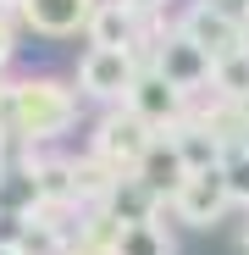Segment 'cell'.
<instances>
[{
  "mask_svg": "<svg viewBox=\"0 0 249 255\" xmlns=\"http://www.w3.org/2000/svg\"><path fill=\"white\" fill-rule=\"evenodd\" d=\"M238 17H244V33H249V0H238Z\"/></svg>",
  "mask_w": 249,
  "mask_h": 255,
  "instance_id": "obj_19",
  "label": "cell"
},
{
  "mask_svg": "<svg viewBox=\"0 0 249 255\" xmlns=\"http://www.w3.org/2000/svg\"><path fill=\"white\" fill-rule=\"evenodd\" d=\"M222 183H227V194H233V211H249V150H244V144H233V150L222 155Z\"/></svg>",
  "mask_w": 249,
  "mask_h": 255,
  "instance_id": "obj_15",
  "label": "cell"
},
{
  "mask_svg": "<svg viewBox=\"0 0 249 255\" xmlns=\"http://www.w3.org/2000/svg\"><path fill=\"white\" fill-rule=\"evenodd\" d=\"M111 255H177V239L161 228V217L155 222H128V228L116 233Z\"/></svg>",
  "mask_w": 249,
  "mask_h": 255,
  "instance_id": "obj_13",
  "label": "cell"
},
{
  "mask_svg": "<svg viewBox=\"0 0 249 255\" xmlns=\"http://www.w3.org/2000/svg\"><path fill=\"white\" fill-rule=\"evenodd\" d=\"M238 117H244V133H249V95L238 100Z\"/></svg>",
  "mask_w": 249,
  "mask_h": 255,
  "instance_id": "obj_18",
  "label": "cell"
},
{
  "mask_svg": "<svg viewBox=\"0 0 249 255\" xmlns=\"http://www.w3.org/2000/svg\"><path fill=\"white\" fill-rule=\"evenodd\" d=\"M139 33H144V22L122 0H100V11L89 17V45L94 50H133L139 56Z\"/></svg>",
  "mask_w": 249,
  "mask_h": 255,
  "instance_id": "obj_10",
  "label": "cell"
},
{
  "mask_svg": "<svg viewBox=\"0 0 249 255\" xmlns=\"http://www.w3.org/2000/svg\"><path fill=\"white\" fill-rule=\"evenodd\" d=\"M0 255H17V250H0Z\"/></svg>",
  "mask_w": 249,
  "mask_h": 255,
  "instance_id": "obj_21",
  "label": "cell"
},
{
  "mask_svg": "<svg viewBox=\"0 0 249 255\" xmlns=\"http://www.w3.org/2000/svg\"><path fill=\"white\" fill-rule=\"evenodd\" d=\"M122 6H128L139 22H155V17H166V11H172L177 0H122Z\"/></svg>",
  "mask_w": 249,
  "mask_h": 255,
  "instance_id": "obj_16",
  "label": "cell"
},
{
  "mask_svg": "<svg viewBox=\"0 0 249 255\" xmlns=\"http://www.w3.org/2000/svg\"><path fill=\"white\" fill-rule=\"evenodd\" d=\"M211 95H222V100H233V106L249 95V45L211 67Z\"/></svg>",
  "mask_w": 249,
  "mask_h": 255,
  "instance_id": "obj_14",
  "label": "cell"
},
{
  "mask_svg": "<svg viewBox=\"0 0 249 255\" xmlns=\"http://www.w3.org/2000/svg\"><path fill=\"white\" fill-rule=\"evenodd\" d=\"M155 139H161V133L144 128L128 106H111V111H100V117L89 122V144H83V150H89L111 178H133L139 166H144V155H150Z\"/></svg>",
  "mask_w": 249,
  "mask_h": 255,
  "instance_id": "obj_2",
  "label": "cell"
},
{
  "mask_svg": "<svg viewBox=\"0 0 249 255\" xmlns=\"http://www.w3.org/2000/svg\"><path fill=\"white\" fill-rule=\"evenodd\" d=\"M238 250H249V222H244V228H238Z\"/></svg>",
  "mask_w": 249,
  "mask_h": 255,
  "instance_id": "obj_20",
  "label": "cell"
},
{
  "mask_svg": "<svg viewBox=\"0 0 249 255\" xmlns=\"http://www.w3.org/2000/svg\"><path fill=\"white\" fill-rule=\"evenodd\" d=\"M172 144H177V155H183V166H188V172H216V166H222V155H227V144L211 133V128H199V122L172 128Z\"/></svg>",
  "mask_w": 249,
  "mask_h": 255,
  "instance_id": "obj_11",
  "label": "cell"
},
{
  "mask_svg": "<svg viewBox=\"0 0 249 255\" xmlns=\"http://www.w3.org/2000/svg\"><path fill=\"white\" fill-rule=\"evenodd\" d=\"M144 67H155V72H161L166 83H177V89H183V95L194 100V95H205V89H211V67H216V61L205 56V50H194L188 39H183V33L172 28V33H166L161 45H155V56H150Z\"/></svg>",
  "mask_w": 249,
  "mask_h": 255,
  "instance_id": "obj_7",
  "label": "cell"
},
{
  "mask_svg": "<svg viewBox=\"0 0 249 255\" xmlns=\"http://www.w3.org/2000/svg\"><path fill=\"white\" fill-rule=\"evenodd\" d=\"M105 211H111V217H116L122 228H128V222H155L166 205H161V200H155V194H150L139 178H116V189L105 194Z\"/></svg>",
  "mask_w": 249,
  "mask_h": 255,
  "instance_id": "obj_12",
  "label": "cell"
},
{
  "mask_svg": "<svg viewBox=\"0 0 249 255\" xmlns=\"http://www.w3.org/2000/svg\"><path fill=\"white\" fill-rule=\"evenodd\" d=\"M161 205L166 200H172L177 189H183V178H188V166H183V155H177V144H172V133H161L155 144H150V155H144V166H139V172H133Z\"/></svg>",
  "mask_w": 249,
  "mask_h": 255,
  "instance_id": "obj_9",
  "label": "cell"
},
{
  "mask_svg": "<svg viewBox=\"0 0 249 255\" xmlns=\"http://www.w3.org/2000/svg\"><path fill=\"white\" fill-rule=\"evenodd\" d=\"M122 106H128L144 128H155V133H172V128L188 122V95L177 83H166L155 67H139V78H133V89H128Z\"/></svg>",
  "mask_w": 249,
  "mask_h": 255,
  "instance_id": "obj_6",
  "label": "cell"
},
{
  "mask_svg": "<svg viewBox=\"0 0 249 255\" xmlns=\"http://www.w3.org/2000/svg\"><path fill=\"white\" fill-rule=\"evenodd\" d=\"M139 67H144V61H139L133 50H94V45H89V50L78 56V67H72V83H78L83 100H94L100 111H111V106L128 100Z\"/></svg>",
  "mask_w": 249,
  "mask_h": 255,
  "instance_id": "obj_4",
  "label": "cell"
},
{
  "mask_svg": "<svg viewBox=\"0 0 249 255\" xmlns=\"http://www.w3.org/2000/svg\"><path fill=\"white\" fill-rule=\"evenodd\" d=\"M227 211H233V194L222 183V166L216 172H188L183 189L166 200V217H172L177 228H188V233H205V228L227 222Z\"/></svg>",
  "mask_w": 249,
  "mask_h": 255,
  "instance_id": "obj_5",
  "label": "cell"
},
{
  "mask_svg": "<svg viewBox=\"0 0 249 255\" xmlns=\"http://www.w3.org/2000/svg\"><path fill=\"white\" fill-rule=\"evenodd\" d=\"M78 117H83V95L61 72H17L0 83V128L28 150H56V139L72 133Z\"/></svg>",
  "mask_w": 249,
  "mask_h": 255,
  "instance_id": "obj_1",
  "label": "cell"
},
{
  "mask_svg": "<svg viewBox=\"0 0 249 255\" xmlns=\"http://www.w3.org/2000/svg\"><path fill=\"white\" fill-rule=\"evenodd\" d=\"M61 255H100V250H89V244H78V239H72V244H67Z\"/></svg>",
  "mask_w": 249,
  "mask_h": 255,
  "instance_id": "obj_17",
  "label": "cell"
},
{
  "mask_svg": "<svg viewBox=\"0 0 249 255\" xmlns=\"http://www.w3.org/2000/svg\"><path fill=\"white\" fill-rule=\"evenodd\" d=\"M177 33L194 50H205L211 61H227L233 50L249 45L244 17H238V6H227V0H188V6H177Z\"/></svg>",
  "mask_w": 249,
  "mask_h": 255,
  "instance_id": "obj_3",
  "label": "cell"
},
{
  "mask_svg": "<svg viewBox=\"0 0 249 255\" xmlns=\"http://www.w3.org/2000/svg\"><path fill=\"white\" fill-rule=\"evenodd\" d=\"M94 11H100V0H28L17 17L39 39H72V33H89Z\"/></svg>",
  "mask_w": 249,
  "mask_h": 255,
  "instance_id": "obj_8",
  "label": "cell"
}]
</instances>
